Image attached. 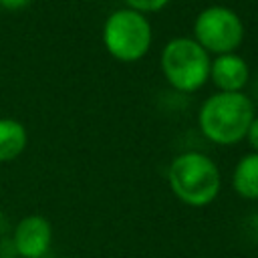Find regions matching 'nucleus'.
<instances>
[{
  "label": "nucleus",
  "mask_w": 258,
  "mask_h": 258,
  "mask_svg": "<svg viewBox=\"0 0 258 258\" xmlns=\"http://www.w3.org/2000/svg\"><path fill=\"white\" fill-rule=\"evenodd\" d=\"M208 50L194 38H171L161 50V71L171 87L177 91H196L210 77Z\"/></svg>",
  "instance_id": "20e7f679"
},
{
  "label": "nucleus",
  "mask_w": 258,
  "mask_h": 258,
  "mask_svg": "<svg viewBox=\"0 0 258 258\" xmlns=\"http://www.w3.org/2000/svg\"><path fill=\"white\" fill-rule=\"evenodd\" d=\"M254 119L250 97L240 93H216L204 101L198 113L202 133L220 145H232L246 137Z\"/></svg>",
  "instance_id": "f257e3e1"
},
{
  "label": "nucleus",
  "mask_w": 258,
  "mask_h": 258,
  "mask_svg": "<svg viewBox=\"0 0 258 258\" xmlns=\"http://www.w3.org/2000/svg\"><path fill=\"white\" fill-rule=\"evenodd\" d=\"M129 8L137 10V12H155V10H161L169 0H125Z\"/></svg>",
  "instance_id": "9d476101"
},
{
  "label": "nucleus",
  "mask_w": 258,
  "mask_h": 258,
  "mask_svg": "<svg viewBox=\"0 0 258 258\" xmlns=\"http://www.w3.org/2000/svg\"><path fill=\"white\" fill-rule=\"evenodd\" d=\"M234 189L246 200H258V153L244 155L232 173Z\"/></svg>",
  "instance_id": "1a4fd4ad"
},
{
  "label": "nucleus",
  "mask_w": 258,
  "mask_h": 258,
  "mask_svg": "<svg viewBox=\"0 0 258 258\" xmlns=\"http://www.w3.org/2000/svg\"><path fill=\"white\" fill-rule=\"evenodd\" d=\"M0 222H2V210H0Z\"/></svg>",
  "instance_id": "ddd939ff"
},
{
  "label": "nucleus",
  "mask_w": 258,
  "mask_h": 258,
  "mask_svg": "<svg viewBox=\"0 0 258 258\" xmlns=\"http://www.w3.org/2000/svg\"><path fill=\"white\" fill-rule=\"evenodd\" d=\"M52 242V226L44 216L32 214L22 218L14 230V248L22 258H40Z\"/></svg>",
  "instance_id": "423d86ee"
},
{
  "label": "nucleus",
  "mask_w": 258,
  "mask_h": 258,
  "mask_svg": "<svg viewBox=\"0 0 258 258\" xmlns=\"http://www.w3.org/2000/svg\"><path fill=\"white\" fill-rule=\"evenodd\" d=\"M210 79L222 93H240L250 79V69L240 54L226 52L210 62Z\"/></svg>",
  "instance_id": "0eeeda50"
},
{
  "label": "nucleus",
  "mask_w": 258,
  "mask_h": 258,
  "mask_svg": "<svg viewBox=\"0 0 258 258\" xmlns=\"http://www.w3.org/2000/svg\"><path fill=\"white\" fill-rule=\"evenodd\" d=\"M28 135L20 121L2 117L0 119V161L16 159L26 147Z\"/></svg>",
  "instance_id": "6e6552de"
},
{
  "label": "nucleus",
  "mask_w": 258,
  "mask_h": 258,
  "mask_svg": "<svg viewBox=\"0 0 258 258\" xmlns=\"http://www.w3.org/2000/svg\"><path fill=\"white\" fill-rule=\"evenodd\" d=\"M246 139H248L250 147L254 149V153H258V117L252 119V123L248 127V133H246Z\"/></svg>",
  "instance_id": "9b49d317"
},
{
  "label": "nucleus",
  "mask_w": 258,
  "mask_h": 258,
  "mask_svg": "<svg viewBox=\"0 0 258 258\" xmlns=\"http://www.w3.org/2000/svg\"><path fill=\"white\" fill-rule=\"evenodd\" d=\"M151 22L133 8L113 10L103 24V42L111 56L123 62L139 60L151 46Z\"/></svg>",
  "instance_id": "7ed1b4c3"
},
{
  "label": "nucleus",
  "mask_w": 258,
  "mask_h": 258,
  "mask_svg": "<svg viewBox=\"0 0 258 258\" xmlns=\"http://www.w3.org/2000/svg\"><path fill=\"white\" fill-rule=\"evenodd\" d=\"M244 38L240 16L228 6H208L194 20V40L208 52H234Z\"/></svg>",
  "instance_id": "39448f33"
},
{
  "label": "nucleus",
  "mask_w": 258,
  "mask_h": 258,
  "mask_svg": "<svg viewBox=\"0 0 258 258\" xmlns=\"http://www.w3.org/2000/svg\"><path fill=\"white\" fill-rule=\"evenodd\" d=\"M32 0H0V8H8V10H20L24 6H28Z\"/></svg>",
  "instance_id": "f8f14e48"
},
{
  "label": "nucleus",
  "mask_w": 258,
  "mask_h": 258,
  "mask_svg": "<svg viewBox=\"0 0 258 258\" xmlns=\"http://www.w3.org/2000/svg\"><path fill=\"white\" fill-rule=\"evenodd\" d=\"M167 179L177 200L194 208L212 204L222 185L218 165L200 151L179 153L169 165Z\"/></svg>",
  "instance_id": "f03ea898"
}]
</instances>
